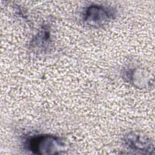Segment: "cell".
Wrapping results in <instances>:
<instances>
[{"label":"cell","mask_w":155,"mask_h":155,"mask_svg":"<svg viewBox=\"0 0 155 155\" xmlns=\"http://www.w3.org/2000/svg\"><path fill=\"white\" fill-rule=\"evenodd\" d=\"M28 150L36 154H58L64 149V143L59 137L39 134L30 137L26 142Z\"/></svg>","instance_id":"1"},{"label":"cell","mask_w":155,"mask_h":155,"mask_svg":"<svg viewBox=\"0 0 155 155\" xmlns=\"http://www.w3.org/2000/svg\"><path fill=\"white\" fill-rule=\"evenodd\" d=\"M115 13L109 7L91 5L86 8L82 15L84 22L88 26L98 27L107 24L114 18Z\"/></svg>","instance_id":"2"},{"label":"cell","mask_w":155,"mask_h":155,"mask_svg":"<svg viewBox=\"0 0 155 155\" xmlns=\"http://www.w3.org/2000/svg\"><path fill=\"white\" fill-rule=\"evenodd\" d=\"M124 142L127 149L136 153L151 154L154 150L150 139L139 131L130 132L125 136Z\"/></svg>","instance_id":"3"},{"label":"cell","mask_w":155,"mask_h":155,"mask_svg":"<svg viewBox=\"0 0 155 155\" xmlns=\"http://www.w3.org/2000/svg\"><path fill=\"white\" fill-rule=\"evenodd\" d=\"M145 71L140 68L131 67L127 68L124 71L123 78L125 81L135 87H143L149 82L147 80V75L144 74Z\"/></svg>","instance_id":"4"}]
</instances>
